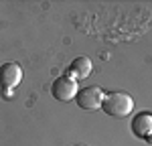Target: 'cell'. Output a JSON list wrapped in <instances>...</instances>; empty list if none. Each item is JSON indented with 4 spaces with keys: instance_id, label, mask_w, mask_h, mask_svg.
Listing matches in <instances>:
<instances>
[{
    "instance_id": "cell-1",
    "label": "cell",
    "mask_w": 152,
    "mask_h": 146,
    "mask_svg": "<svg viewBox=\"0 0 152 146\" xmlns=\"http://www.w3.org/2000/svg\"><path fill=\"white\" fill-rule=\"evenodd\" d=\"M102 110L107 116L122 120V118H126L130 112L134 110V99L128 93H124V91H110V93L104 96Z\"/></svg>"
},
{
    "instance_id": "cell-8",
    "label": "cell",
    "mask_w": 152,
    "mask_h": 146,
    "mask_svg": "<svg viewBox=\"0 0 152 146\" xmlns=\"http://www.w3.org/2000/svg\"><path fill=\"white\" fill-rule=\"evenodd\" d=\"M77 146H81V144H77Z\"/></svg>"
},
{
    "instance_id": "cell-6",
    "label": "cell",
    "mask_w": 152,
    "mask_h": 146,
    "mask_svg": "<svg viewBox=\"0 0 152 146\" xmlns=\"http://www.w3.org/2000/svg\"><path fill=\"white\" fill-rule=\"evenodd\" d=\"M94 71V63L89 57H77L69 65V73H71V79H87Z\"/></svg>"
},
{
    "instance_id": "cell-5",
    "label": "cell",
    "mask_w": 152,
    "mask_h": 146,
    "mask_svg": "<svg viewBox=\"0 0 152 146\" xmlns=\"http://www.w3.org/2000/svg\"><path fill=\"white\" fill-rule=\"evenodd\" d=\"M132 134L136 138H140V140H146L152 134V114H148V112L138 114L132 120Z\"/></svg>"
},
{
    "instance_id": "cell-3",
    "label": "cell",
    "mask_w": 152,
    "mask_h": 146,
    "mask_svg": "<svg viewBox=\"0 0 152 146\" xmlns=\"http://www.w3.org/2000/svg\"><path fill=\"white\" fill-rule=\"evenodd\" d=\"M75 101L81 110H97L102 108V101H104V93L99 87L95 85H89V87H83L77 91L75 96Z\"/></svg>"
},
{
    "instance_id": "cell-2",
    "label": "cell",
    "mask_w": 152,
    "mask_h": 146,
    "mask_svg": "<svg viewBox=\"0 0 152 146\" xmlns=\"http://www.w3.org/2000/svg\"><path fill=\"white\" fill-rule=\"evenodd\" d=\"M77 91H79L77 81L71 79L69 75H61V77H57V79L53 81V87H51L53 97H55L57 101H63V104H67V101H71V99H75Z\"/></svg>"
},
{
    "instance_id": "cell-4",
    "label": "cell",
    "mask_w": 152,
    "mask_h": 146,
    "mask_svg": "<svg viewBox=\"0 0 152 146\" xmlns=\"http://www.w3.org/2000/svg\"><path fill=\"white\" fill-rule=\"evenodd\" d=\"M23 81V69L18 63H4L0 65V87L2 89H14L16 85Z\"/></svg>"
},
{
    "instance_id": "cell-7",
    "label": "cell",
    "mask_w": 152,
    "mask_h": 146,
    "mask_svg": "<svg viewBox=\"0 0 152 146\" xmlns=\"http://www.w3.org/2000/svg\"><path fill=\"white\" fill-rule=\"evenodd\" d=\"M146 142H148V144H152V134L148 136V138H146Z\"/></svg>"
}]
</instances>
